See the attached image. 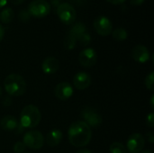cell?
<instances>
[{"label":"cell","instance_id":"cell-1","mask_svg":"<svg viewBox=\"0 0 154 153\" xmlns=\"http://www.w3.org/2000/svg\"><path fill=\"white\" fill-rule=\"evenodd\" d=\"M68 137L71 145L75 147L86 146L92 137L91 129L83 121L75 122L69 128Z\"/></svg>","mask_w":154,"mask_h":153},{"label":"cell","instance_id":"cell-2","mask_svg":"<svg viewBox=\"0 0 154 153\" xmlns=\"http://www.w3.org/2000/svg\"><path fill=\"white\" fill-rule=\"evenodd\" d=\"M4 87L9 96H20L25 93L26 82L18 74H10L4 80Z\"/></svg>","mask_w":154,"mask_h":153},{"label":"cell","instance_id":"cell-3","mask_svg":"<svg viewBox=\"0 0 154 153\" xmlns=\"http://www.w3.org/2000/svg\"><path fill=\"white\" fill-rule=\"evenodd\" d=\"M41 121V112L33 105L23 107L20 115V124L24 128H34Z\"/></svg>","mask_w":154,"mask_h":153},{"label":"cell","instance_id":"cell-4","mask_svg":"<svg viewBox=\"0 0 154 153\" xmlns=\"http://www.w3.org/2000/svg\"><path fill=\"white\" fill-rule=\"evenodd\" d=\"M28 12L36 18H43L51 12V5L46 0H33L29 4Z\"/></svg>","mask_w":154,"mask_h":153},{"label":"cell","instance_id":"cell-5","mask_svg":"<svg viewBox=\"0 0 154 153\" xmlns=\"http://www.w3.org/2000/svg\"><path fill=\"white\" fill-rule=\"evenodd\" d=\"M57 14L60 20L64 24H67V25L72 24L75 22L76 17H77L75 8L68 3H62L58 5Z\"/></svg>","mask_w":154,"mask_h":153},{"label":"cell","instance_id":"cell-6","mask_svg":"<svg viewBox=\"0 0 154 153\" xmlns=\"http://www.w3.org/2000/svg\"><path fill=\"white\" fill-rule=\"evenodd\" d=\"M23 142L27 148L32 150H39L44 144V137L38 131H28L23 135Z\"/></svg>","mask_w":154,"mask_h":153},{"label":"cell","instance_id":"cell-7","mask_svg":"<svg viewBox=\"0 0 154 153\" xmlns=\"http://www.w3.org/2000/svg\"><path fill=\"white\" fill-rule=\"evenodd\" d=\"M81 117L89 127H98L102 124L101 115L92 107H84L81 111Z\"/></svg>","mask_w":154,"mask_h":153},{"label":"cell","instance_id":"cell-8","mask_svg":"<svg viewBox=\"0 0 154 153\" xmlns=\"http://www.w3.org/2000/svg\"><path fill=\"white\" fill-rule=\"evenodd\" d=\"M94 28L99 35L107 36L112 32L113 24L106 16L101 15L97 17L94 21Z\"/></svg>","mask_w":154,"mask_h":153},{"label":"cell","instance_id":"cell-9","mask_svg":"<svg viewBox=\"0 0 154 153\" xmlns=\"http://www.w3.org/2000/svg\"><path fill=\"white\" fill-rule=\"evenodd\" d=\"M144 144V137L140 133H134L128 138L126 147L131 153H139L143 150Z\"/></svg>","mask_w":154,"mask_h":153},{"label":"cell","instance_id":"cell-10","mask_svg":"<svg viewBox=\"0 0 154 153\" xmlns=\"http://www.w3.org/2000/svg\"><path fill=\"white\" fill-rule=\"evenodd\" d=\"M97 52L92 48H87L83 50L79 56V63L84 68H90L94 66L95 63L97 62Z\"/></svg>","mask_w":154,"mask_h":153},{"label":"cell","instance_id":"cell-11","mask_svg":"<svg viewBox=\"0 0 154 153\" xmlns=\"http://www.w3.org/2000/svg\"><path fill=\"white\" fill-rule=\"evenodd\" d=\"M55 96L61 101H65L73 95V87L68 82H61L58 84L54 89Z\"/></svg>","mask_w":154,"mask_h":153},{"label":"cell","instance_id":"cell-12","mask_svg":"<svg viewBox=\"0 0 154 153\" xmlns=\"http://www.w3.org/2000/svg\"><path fill=\"white\" fill-rule=\"evenodd\" d=\"M74 86L79 90H84L88 88L91 84V77L85 71L79 72L75 75L73 79Z\"/></svg>","mask_w":154,"mask_h":153},{"label":"cell","instance_id":"cell-13","mask_svg":"<svg viewBox=\"0 0 154 153\" xmlns=\"http://www.w3.org/2000/svg\"><path fill=\"white\" fill-rule=\"evenodd\" d=\"M134 60L139 63H144L150 59V52L144 45H136L132 50Z\"/></svg>","mask_w":154,"mask_h":153},{"label":"cell","instance_id":"cell-14","mask_svg":"<svg viewBox=\"0 0 154 153\" xmlns=\"http://www.w3.org/2000/svg\"><path fill=\"white\" fill-rule=\"evenodd\" d=\"M59 60L54 58V57H48L46 58L42 64V71L47 74V75H51L57 72V70L59 69Z\"/></svg>","mask_w":154,"mask_h":153},{"label":"cell","instance_id":"cell-15","mask_svg":"<svg viewBox=\"0 0 154 153\" xmlns=\"http://www.w3.org/2000/svg\"><path fill=\"white\" fill-rule=\"evenodd\" d=\"M0 126L4 131L6 132L14 131L18 128V122L14 116L5 115L0 121Z\"/></svg>","mask_w":154,"mask_h":153},{"label":"cell","instance_id":"cell-16","mask_svg":"<svg viewBox=\"0 0 154 153\" xmlns=\"http://www.w3.org/2000/svg\"><path fill=\"white\" fill-rule=\"evenodd\" d=\"M61 140H62V133L58 129L51 130L46 136V143L51 147L59 145Z\"/></svg>","mask_w":154,"mask_h":153},{"label":"cell","instance_id":"cell-17","mask_svg":"<svg viewBox=\"0 0 154 153\" xmlns=\"http://www.w3.org/2000/svg\"><path fill=\"white\" fill-rule=\"evenodd\" d=\"M86 32V26L84 23H76L69 30V32H68L69 34L72 35L73 37H75L77 39V41L79 40V38Z\"/></svg>","mask_w":154,"mask_h":153},{"label":"cell","instance_id":"cell-18","mask_svg":"<svg viewBox=\"0 0 154 153\" xmlns=\"http://www.w3.org/2000/svg\"><path fill=\"white\" fill-rule=\"evenodd\" d=\"M14 17V10L10 7H7V8H5L3 9L1 12H0V21L3 23H9L13 21Z\"/></svg>","mask_w":154,"mask_h":153},{"label":"cell","instance_id":"cell-19","mask_svg":"<svg viewBox=\"0 0 154 153\" xmlns=\"http://www.w3.org/2000/svg\"><path fill=\"white\" fill-rule=\"evenodd\" d=\"M112 35H113V38L116 40V41H123L127 39V32L125 29L124 28H116V30H114L112 32Z\"/></svg>","mask_w":154,"mask_h":153},{"label":"cell","instance_id":"cell-20","mask_svg":"<svg viewBox=\"0 0 154 153\" xmlns=\"http://www.w3.org/2000/svg\"><path fill=\"white\" fill-rule=\"evenodd\" d=\"M77 39L75 37H73L70 34H67L65 39H64V47L67 50H73L76 47L77 44Z\"/></svg>","mask_w":154,"mask_h":153},{"label":"cell","instance_id":"cell-21","mask_svg":"<svg viewBox=\"0 0 154 153\" xmlns=\"http://www.w3.org/2000/svg\"><path fill=\"white\" fill-rule=\"evenodd\" d=\"M109 151L111 153H126V149L121 142H113L110 145Z\"/></svg>","mask_w":154,"mask_h":153},{"label":"cell","instance_id":"cell-22","mask_svg":"<svg viewBox=\"0 0 154 153\" xmlns=\"http://www.w3.org/2000/svg\"><path fill=\"white\" fill-rule=\"evenodd\" d=\"M145 86L148 89L154 90V72L152 71L147 77L145 78Z\"/></svg>","mask_w":154,"mask_h":153},{"label":"cell","instance_id":"cell-23","mask_svg":"<svg viewBox=\"0 0 154 153\" xmlns=\"http://www.w3.org/2000/svg\"><path fill=\"white\" fill-rule=\"evenodd\" d=\"M78 41H79V43L82 45V46H88L90 41H91V36L86 32L85 33H83L78 40Z\"/></svg>","mask_w":154,"mask_h":153},{"label":"cell","instance_id":"cell-24","mask_svg":"<svg viewBox=\"0 0 154 153\" xmlns=\"http://www.w3.org/2000/svg\"><path fill=\"white\" fill-rule=\"evenodd\" d=\"M18 17H19L20 21H22V22H27V21H29V19L31 18V14H30V13L28 12V10L23 9V10H21V11L19 12Z\"/></svg>","mask_w":154,"mask_h":153},{"label":"cell","instance_id":"cell-25","mask_svg":"<svg viewBox=\"0 0 154 153\" xmlns=\"http://www.w3.org/2000/svg\"><path fill=\"white\" fill-rule=\"evenodd\" d=\"M25 145L23 144V142H17L14 146V151L15 153H23L25 151Z\"/></svg>","mask_w":154,"mask_h":153},{"label":"cell","instance_id":"cell-26","mask_svg":"<svg viewBox=\"0 0 154 153\" xmlns=\"http://www.w3.org/2000/svg\"><path fill=\"white\" fill-rule=\"evenodd\" d=\"M146 124L147 126L152 128L154 126V114L153 113H151L148 115L147 118H146Z\"/></svg>","mask_w":154,"mask_h":153},{"label":"cell","instance_id":"cell-27","mask_svg":"<svg viewBox=\"0 0 154 153\" xmlns=\"http://www.w3.org/2000/svg\"><path fill=\"white\" fill-rule=\"evenodd\" d=\"M144 2H145V0H130V4L134 6L142 5Z\"/></svg>","mask_w":154,"mask_h":153},{"label":"cell","instance_id":"cell-28","mask_svg":"<svg viewBox=\"0 0 154 153\" xmlns=\"http://www.w3.org/2000/svg\"><path fill=\"white\" fill-rule=\"evenodd\" d=\"M106 1L112 5H120V4H123L125 0H106Z\"/></svg>","mask_w":154,"mask_h":153},{"label":"cell","instance_id":"cell-29","mask_svg":"<svg viewBox=\"0 0 154 153\" xmlns=\"http://www.w3.org/2000/svg\"><path fill=\"white\" fill-rule=\"evenodd\" d=\"M147 138H148V140H149V142L151 143H152L154 142V135L152 133H147Z\"/></svg>","mask_w":154,"mask_h":153},{"label":"cell","instance_id":"cell-30","mask_svg":"<svg viewBox=\"0 0 154 153\" xmlns=\"http://www.w3.org/2000/svg\"><path fill=\"white\" fill-rule=\"evenodd\" d=\"M4 35H5V29H4V27L0 24V41L3 40Z\"/></svg>","mask_w":154,"mask_h":153},{"label":"cell","instance_id":"cell-31","mask_svg":"<svg viewBox=\"0 0 154 153\" xmlns=\"http://www.w3.org/2000/svg\"><path fill=\"white\" fill-rule=\"evenodd\" d=\"M23 1H24V0H10V2H11L13 5H17L22 4Z\"/></svg>","mask_w":154,"mask_h":153},{"label":"cell","instance_id":"cell-32","mask_svg":"<svg viewBox=\"0 0 154 153\" xmlns=\"http://www.w3.org/2000/svg\"><path fill=\"white\" fill-rule=\"evenodd\" d=\"M7 4V0H0V8L4 7Z\"/></svg>","mask_w":154,"mask_h":153},{"label":"cell","instance_id":"cell-33","mask_svg":"<svg viewBox=\"0 0 154 153\" xmlns=\"http://www.w3.org/2000/svg\"><path fill=\"white\" fill-rule=\"evenodd\" d=\"M76 153H91V151L88 150H80V151H78Z\"/></svg>","mask_w":154,"mask_h":153},{"label":"cell","instance_id":"cell-34","mask_svg":"<svg viewBox=\"0 0 154 153\" xmlns=\"http://www.w3.org/2000/svg\"><path fill=\"white\" fill-rule=\"evenodd\" d=\"M153 99H154V96H152L151 97V107H152V109H153V107H154Z\"/></svg>","mask_w":154,"mask_h":153},{"label":"cell","instance_id":"cell-35","mask_svg":"<svg viewBox=\"0 0 154 153\" xmlns=\"http://www.w3.org/2000/svg\"><path fill=\"white\" fill-rule=\"evenodd\" d=\"M140 153H152V151H151L150 150H146V151H141Z\"/></svg>","mask_w":154,"mask_h":153},{"label":"cell","instance_id":"cell-36","mask_svg":"<svg viewBox=\"0 0 154 153\" xmlns=\"http://www.w3.org/2000/svg\"><path fill=\"white\" fill-rule=\"evenodd\" d=\"M60 1V0H51L52 3H59Z\"/></svg>","mask_w":154,"mask_h":153},{"label":"cell","instance_id":"cell-37","mask_svg":"<svg viewBox=\"0 0 154 153\" xmlns=\"http://www.w3.org/2000/svg\"><path fill=\"white\" fill-rule=\"evenodd\" d=\"M1 95H2V89H1V87H0V96H1Z\"/></svg>","mask_w":154,"mask_h":153}]
</instances>
